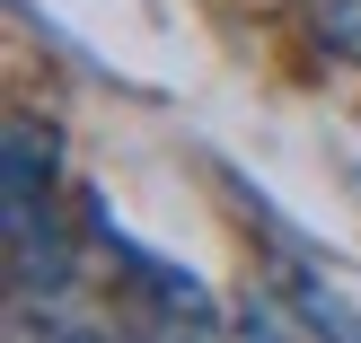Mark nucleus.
Returning <instances> with one entry per match:
<instances>
[{"label": "nucleus", "instance_id": "nucleus-2", "mask_svg": "<svg viewBox=\"0 0 361 343\" xmlns=\"http://www.w3.org/2000/svg\"><path fill=\"white\" fill-rule=\"evenodd\" d=\"M309 35H317V53H335V62H361V0H317Z\"/></svg>", "mask_w": 361, "mask_h": 343}, {"label": "nucleus", "instance_id": "nucleus-1", "mask_svg": "<svg viewBox=\"0 0 361 343\" xmlns=\"http://www.w3.org/2000/svg\"><path fill=\"white\" fill-rule=\"evenodd\" d=\"M9 176L0 185H18V194H53V176H62V132L53 123H35V115H9Z\"/></svg>", "mask_w": 361, "mask_h": 343}]
</instances>
